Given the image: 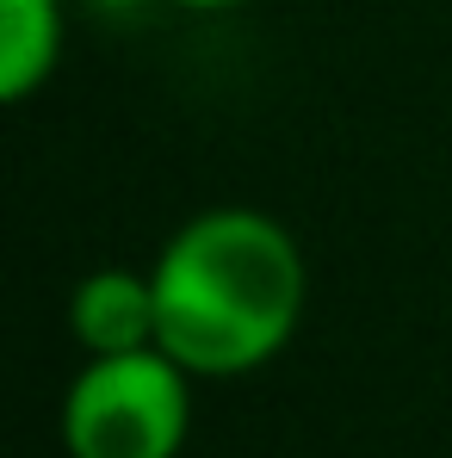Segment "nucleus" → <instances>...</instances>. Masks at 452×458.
<instances>
[{"instance_id": "obj_3", "label": "nucleus", "mask_w": 452, "mask_h": 458, "mask_svg": "<svg viewBox=\"0 0 452 458\" xmlns=\"http://www.w3.org/2000/svg\"><path fill=\"white\" fill-rule=\"evenodd\" d=\"M69 328L93 353H137L155 347V279L131 267H99L87 273L69 298Z\"/></svg>"}, {"instance_id": "obj_1", "label": "nucleus", "mask_w": 452, "mask_h": 458, "mask_svg": "<svg viewBox=\"0 0 452 458\" xmlns=\"http://www.w3.org/2000/svg\"><path fill=\"white\" fill-rule=\"evenodd\" d=\"M155 347L192 378H242L292 347L310 304L298 235L254 211L211 205L155 254Z\"/></svg>"}, {"instance_id": "obj_5", "label": "nucleus", "mask_w": 452, "mask_h": 458, "mask_svg": "<svg viewBox=\"0 0 452 458\" xmlns=\"http://www.w3.org/2000/svg\"><path fill=\"white\" fill-rule=\"evenodd\" d=\"M174 6H186V13H229V6H242V0H174Z\"/></svg>"}, {"instance_id": "obj_4", "label": "nucleus", "mask_w": 452, "mask_h": 458, "mask_svg": "<svg viewBox=\"0 0 452 458\" xmlns=\"http://www.w3.org/2000/svg\"><path fill=\"white\" fill-rule=\"evenodd\" d=\"M63 63V0H0V99H31Z\"/></svg>"}, {"instance_id": "obj_2", "label": "nucleus", "mask_w": 452, "mask_h": 458, "mask_svg": "<svg viewBox=\"0 0 452 458\" xmlns=\"http://www.w3.org/2000/svg\"><path fill=\"white\" fill-rule=\"evenodd\" d=\"M192 434V372L161 353H93L63 396L69 458H180Z\"/></svg>"}]
</instances>
